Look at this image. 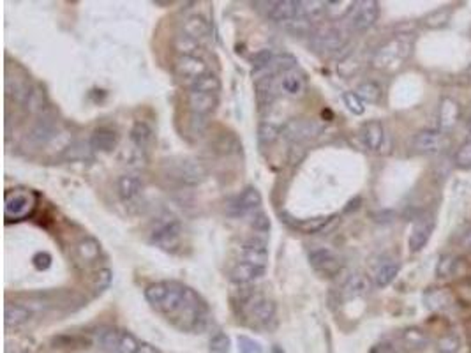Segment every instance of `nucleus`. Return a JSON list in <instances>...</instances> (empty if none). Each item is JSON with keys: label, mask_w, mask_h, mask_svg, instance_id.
<instances>
[{"label": "nucleus", "mask_w": 471, "mask_h": 353, "mask_svg": "<svg viewBox=\"0 0 471 353\" xmlns=\"http://www.w3.org/2000/svg\"><path fill=\"white\" fill-rule=\"evenodd\" d=\"M454 163L461 170H471V140L464 142L454 154Z\"/></svg>", "instance_id": "ea45409f"}, {"label": "nucleus", "mask_w": 471, "mask_h": 353, "mask_svg": "<svg viewBox=\"0 0 471 353\" xmlns=\"http://www.w3.org/2000/svg\"><path fill=\"white\" fill-rule=\"evenodd\" d=\"M182 28H184V34L188 35V38L195 39V41L201 42L205 41L207 38H210V24H208V19L205 18L204 15H191L188 16V18L184 19V25H182Z\"/></svg>", "instance_id": "412c9836"}, {"label": "nucleus", "mask_w": 471, "mask_h": 353, "mask_svg": "<svg viewBox=\"0 0 471 353\" xmlns=\"http://www.w3.org/2000/svg\"><path fill=\"white\" fill-rule=\"evenodd\" d=\"M32 318V311L28 307L19 304H6L4 307V322L6 327H19L27 323Z\"/></svg>", "instance_id": "cd10ccee"}, {"label": "nucleus", "mask_w": 471, "mask_h": 353, "mask_svg": "<svg viewBox=\"0 0 471 353\" xmlns=\"http://www.w3.org/2000/svg\"><path fill=\"white\" fill-rule=\"evenodd\" d=\"M111 279H113V274H111L110 269H99V272L94 277V292L99 293V295L106 292L111 286Z\"/></svg>", "instance_id": "c03bdc74"}, {"label": "nucleus", "mask_w": 471, "mask_h": 353, "mask_svg": "<svg viewBox=\"0 0 471 353\" xmlns=\"http://www.w3.org/2000/svg\"><path fill=\"white\" fill-rule=\"evenodd\" d=\"M175 50L181 55H188V57H201V42L195 41V39L188 38L185 34L176 35L175 39Z\"/></svg>", "instance_id": "72a5a7b5"}, {"label": "nucleus", "mask_w": 471, "mask_h": 353, "mask_svg": "<svg viewBox=\"0 0 471 353\" xmlns=\"http://www.w3.org/2000/svg\"><path fill=\"white\" fill-rule=\"evenodd\" d=\"M399 269H401V265L397 263L395 260H385L376 267L374 270V284L378 288H385L392 281L397 277Z\"/></svg>", "instance_id": "a878e982"}, {"label": "nucleus", "mask_w": 471, "mask_h": 353, "mask_svg": "<svg viewBox=\"0 0 471 353\" xmlns=\"http://www.w3.org/2000/svg\"><path fill=\"white\" fill-rule=\"evenodd\" d=\"M251 227H253L254 231H258V233H263L267 235L268 231H270V228H272V223H270V219H268V215L265 214V212H256L253 217V221H251Z\"/></svg>", "instance_id": "de8ad7c7"}, {"label": "nucleus", "mask_w": 471, "mask_h": 353, "mask_svg": "<svg viewBox=\"0 0 471 353\" xmlns=\"http://www.w3.org/2000/svg\"><path fill=\"white\" fill-rule=\"evenodd\" d=\"M379 16V4L374 0H361L355 2L352 13L348 15L346 22H348L349 31L353 32H365L378 22Z\"/></svg>", "instance_id": "39448f33"}, {"label": "nucleus", "mask_w": 471, "mask_h": 353, "mask_svg": "<svg viewBox=\"0 0 471 353\" xmlns=\"http://www.w3.org/2000/svg\"><path fill=\"white\" fill-rule=\"evenodd\" d=\"M277 90L290 97H300L306 92V78L299 69H290L277 76Z\"/></svg>", "instance_id": "f3484780"}, {"label": "nucleus", "mask_w": 471, "mask_h": 353, "mask_svg": "<svg viewBox=\"0 0 471 353\" xmlns=\"http://www.w3.org/2000/svg\"><path fill=\"white\" fill-rule=\"evenodd\" d=\"M450 304V295H448L447 290H431L427 295H425V306L429 307H443Z\"/></svg>", "instance_id": "37998d69"}, {"label": "nucleus", "mask_w": 471, "mask_h": 353, "mask_svg": "<svg viewBox=\"0 0 471 353\" xmlns=\"http://www.w3.org/2000/svg\"><path fill=\"white\" fill-rule=\"evenodd\" d=\"M463 246L464 247H470V249H471V227L468 228L466 233L463 235Z\"/></svg>", "instance_id": "6e6d98bb"}, {"label": "nucleus", "mask_w": 471, "mask_h": 353, "mask_svg": "<svg viewBox=\"0 0 471 353\" xmlns=\"http://www.w3.org/2000/svg\"><path fill=\"white\" fill-rule=\"evenodd\" d=\"M371 290V281L364 274H353L342 286V295L345 299H356V297L367 295Z\"/></svg>", "instance_id": "393cba45"}, {"label": "nucleus", "mask_w": 471, "mask_h": 353, "mask_svg": "<svg viewBox=\"0 0 471 353\" xmlns=\"http://www.w3.org/2000/svg\"><path fill=\"white\" fill-rule=\"evenodd\" d=\"M274 57H276V54H274L270 48H265V50H260L258 54H254L253 58H251V62H253L254 69H261V67L270 64V62L274 60Z\"/></svg>", "instance_id": "09e8293b"}, {"label": "nucleus", "mask_w": 471, "mask_h": 353, "mask_svg": "<svg viewBox=\"0 0 471 353\" xmlns=\"http://www.w3.org/2000/svg\"><path fill=\"white\" fill-rule=\"evenodd\" d=\"M76 254L85 263H94L101 254V246L96 238H83L76 246Z\"/></svg>", "instance_id": "7c9ffc66"}, {"label": "nucleus", "mask_w": 471, "mask_h": 353, "mask_svg": "<svg viewBox=\"0 0 471 353\" xmlns=\"http://www.w3.org/2000/svg\"><path fill=\"white\" fill-rule=\"evenodd\" d=\"M140 345L142 343L138 339L134 338L131 332L127 330H122V334H120V341H119V348H117V353H138Z\"/></svg>", "instance_id": "79ce46f5"}, {"label": "nucleus", "mask_w": 471, "mask_h": 353, "mask_svg": "<svg viewBox=\"0 0 471 353\" xmlns=\"http://www.w3.org/2000/svg\"><path fill=\"white\" fill-rule=\"evenodd\" d=\"M353 6H355V2H327L325 13L327 15H330V18H333V19L348 18Z\"/></svg>", "instance_id": "58836bf2"}, {"label": "nucleus", "mask_w": 471, "mask_h": 353, "mask_svg": "<svg viewBox=\"0 0 471 353\" xmlns=\"http://www.w3.org/2000/svg\"><path fill=\"white\" fill-rule=\"evenodd\" d=\"M231 281L237 284H249L258 281L260 277L265 276V267H258V265L244 263V261H238L230 272Z\"/></svg>", "instance_id": "5701e85b"}, {"label": "nucleus", "mask_w": 471, "mask_h": 353, "mask_svg": "<svg viewBox=\"0 0 471 353\" xmlns=\"http://www.w3.org/2000/svg\"><path fill=\"white\" fill-rule=\"evenodd\" d=\"M138 353H161V352H159V350H157L156 346L149 345V343H142V345H140Z\"/></svg>", "instance_id": "5fc2aeb1"}, {"label": "nucleus", "mask_w": 471, "mask_h": 353, "mask_svg": "<svg viewBox=\"0 0 471 353\" xmlns=\"http://www.w3.org/2000/svg\"><path fill=\"white\" fill-rule=\"evenodd\" d=\"M309 263L323 277H333L336 274H339V270L342 267L341 260L329 247H316V249L311 251Z\"/></svg>", "instance_id": "f8f14e48"}, {"label": "nucleus", "mask_w": 471, "mask_h": 353, "mask_svg": "<svg viewBox=\"0 0 471 353\" xmlns=\"http://www.w3.org/2000/svg\"><path fill=\"white\" fill-rule=\"evenodd\" d=\"M221 90V80L217 78V74L207 73L205 76L199 78L191 88H189V92H204V94H219Z\"/></svg>", "instance_id": "473e14b6"}, {"label": "nucleus", "mask_w": 471, "mask_h": 353, "mask_svg": "<svg viewBox=\"0 0 471 353\" xmlns=\"http://www.w3.org/2000/svg\"><path fill=\"white\" fill-rule=\"evenodd\" d=\"M281 127L277 124H274L272 120H265V122L260 124L258 127V140H260L261 147H268L272 145L276 142L277 136L281 135Z\"/></svg>", "instance_id": "f704fd0d"}, {"label": "nucleus", "mask_w": 471, "mask_h": 353, "mask_svg": "<svg viewBox=\"0 0 471 353\" xmlns=\"http://www.w3.org/2000/svg\"><path fill=\"white\" fill-rule=\"evenodd\" d=\"M119 145V135H117L115 129L111 127H99L92 133V138H90V147L94 150H99V152H111L115 150Z\"/></svg>", "instance_id": "4be33fe9"}, {"label": "nucleus", "mask_w": 471, "mask_h": 353, "mask_svg": "<svg viewBox=\"0 0 471 353\" xmlns=\"http://www.w3.org/2000/svg\"><path fill=\"white\" fill-rule=\"evenodd\" d=\"M470 76H471V67H470Z\"/></svg>", "instance_id": "13d9d810"}, {"label": "nucleus", "mask_w": 471, "mask_h": 353, "mask_svg": "<svg viewBox=\"0 0 471 353\" xmlns=\"http://www.w3.org/2000/svg\"><path fill=\"white\" fill-rule=\"evenodd\" d=\"M265 6L267 16L281 25H286L293 22L299 16L304 15L302 2H293V0H283V2H261Z\"/></svg>", "instance_id": "9b49d317"}, {"label": "nucleus", "mask_w": 471, "mask_h": 353, "mask_svg": "<svg viewBox=\"0 0 471 353\" xmlns=\"http://www.w3.org/2000/svg\"><path fill=\"white\" fill-rule=\"evenodd\" d=\"M333 217H313V219H300V221H290V219H284L288 224L295 228V230L302 231L306 235H313V233H320L327 224L332 221Z\"/></svg>", "instance_id": "c85d7f7f"}, {"label": "nucleus", "mask_w": 471, "mask_h": 353, "mask_svg": "<svg viewBox=\"0 0 471 353\" xmlns=\"http://www.w3.org/2000/svg\"><path fill=\"white\" fill-rule=\"evenodd\" d=\"M355 94L364 103H378L379 97H381V87L376 81H364L356 87Z\"/></svg>", "instance_id": "e433bc0d"}, {"label": "nucleus", "mask_w": 471, "mask_h": 353, "mask_svg": "<svg viewBox=\"0 0 471 353\" xmlns=\"http://www.w3.org/2000/svg\"><path fill=\"white\" fill-rule=\"evenodd\" d=\"M316 131H318L316 126L309 120H290L283 127L281 135L293 143H302L304 140H309L311 136L316 135Z\"/></svg>", "instance_id": "aec40b11"}, {"label": "nucleus", "mask_w": 471, "mask_h": 353, "mask_svg": "<svg viewBox=\"0 0 471 353\" xmlns=\"http://www.w3.org/2000/svg\"><path fill=\"white\" fill-rule=\"evenodd\" d=\"M117 189H119V196L122 198V202L129 204L142 195L143 182L136 175H122L117 182Z\"/></svg>", "instance_id": "b1692460"}, {"label": "nucleus", "mask_w": 471, "mask_h": 353, "mask_svg": "<svg viewBox=\"0 0 471 353\" xmlns=\"http://www.w3.org/2000/svg\"><path fill=\"white\" fill-rule=\"evenodd\" d=\"M461 348V339L456 332H448L438 339V352L440 353H457Z\"/></svg>", "instance_id": "4c0bfd02"}, {"label": "nucleus", "mask_w": 471, "mask_h": 353, "mask_svg": "<svg viewBox=\"0 0 471 353\" xmlns=\"http://www.w3.org/2000/svg\"><path fill=\"white\" fill-rule=\"evenodd\" d=\"M413 50V39L408 34H399L388 39L376 50L372 57V67L379 71H394L410 58Z\"/></svg>", "instance_id": "f257e3e1"}, {"label": "nucleus", "mask_w": 471, "mask_h": 353, "mask_svg": "<svg viewBox=\"0 0 471 353\" xmlns=\"http://www.w3.org/2000/svg\"><path fill=\"white\" fill-rule=\"evenodd\" d=\"M434 231V217L433 215H422L413 223L411 228L410 238H408V246H410L411 253H418V251L424 249L429 242L431 235Z\"/></svg>", "instance_id": "ddd939ff"}, {"label": "nucleus", "mask_w": 471, "mask_h": 353, "mask_svg": "<svg viewBox=\"0 0 471 353\" xmlns=\"http://www.w3.org/2000/svg\"><path fill=\"white\" fill-rule=\"evenodd\" d=\"M348 41V35L339 27H325L322 31H316L311 38V44L320 54H333L339 51Z\"/></svg>", "instance_id": "9d476101"}, {"label": "nucleus", "mask_w": 471, "mask_h": 353, "mask_svg": "<svg viewBox=\"0 0 471 353\" xmlns=\"http://www.w3.org/2000/svg\"><path fill=\"white\" fill-rule=\"evenodd\" d=\"M240 260L244 263L258 265V267H265L268 261V246L267 242L261 238H249L245 240L240 246Z\"/></svg>", "instance_id": "2eb2a0df"}, {"label": "nucleus", "mask_w": 471, "mask_h": 353, "mask_svg": "<svg viewBox=\"0 0 471 353\" xmlns=\"http://www.w3.org/2000/svg\"><path fill=\"white\" fill-rule=\"evenodd\" d=\"M168 175L181 184L185 186H198L205 181L207 172H205L201 163L191 161V159H181V161H172L168 165Z\"/></svg>", "instance_id": "6e6552de"}, {"label": "nucleus", "mask_w": 471, "mask_h": 353, "mask_svg": "<svg viewBox=\"0 0 471 353\" xmlns=\"http://www.w3.org/2000/svg\"><path fill=\"white\" fill-rule=\"evenodd\" d=\"M120 334L122 330H117L113 327H103L96 332V345L108 353H117L119 348Z\"/></svg>", "instance_id": "bb28decb"}, {"label": "nucleus", "mask_w": 471, "mask_h": 353, "mask_svg": "<svg viewBox=\"0 0 471 353\" xmlns=\"http://www.w3.org/2000/svg\"><path fill=\"white\" fill-rule=\"evenodd\" d=\"M450 18H452V9H450V8H438V9H434V11H431L429 15L425 16L424 25L427 28H433V31H436V28L447 27L448 22H450Z\"/></svg>", "instance_id": "2f4dec72"}, {"label": "nucleus", "mask_w": 471, "mask_h": 353, "mask_svg": "<svg viewBox=\"0 0 471 353\" xmlns=\"http://www.w3.org/2000/svg\"><path fill=\"white\" fill-rule=\"evenodd\" d=\"M207 117H201V115H195V113H191V127L192 131H198V133H201V131L207 127Z\"/></svg>", "instance_id": "603ef678"}, {"label": "nucleus", "mask_w": 471, "mask_h": 353, "mask_svg": "<svg viewBox=\"0 0 471 353\" xmlns=\"http://www.w3.org/2000/svg\"><path fill=\"white\" fill-rule=\"evenodd\" d=\"M231 341L224 332H217L210 338L208 343V353H230Z\"/></svg>", "instance_id": "a19ab883"}, {"label": "nucleus", "mask_w": 471, "mask_h": 353, "mask_svg": "<svg viewBox=\"0 0 471 353\" xmlns=\"http://www.w3.org/2000/svg\"><path fill=\"white\" fill-rule=\"evenodd\" d=\"M261 205V195L256 188L249 186L245 188L244 191L238 196H235L233 202L230 204V212L233 215H244L249 214V212L256 211Z\"/></svg>", "instance_id": "dca6fc26"}, {"label": "nucleus", "mask_w": 471, "mask_h": 353, "mask_svg": "<svg viewBox=\"0 0 471 353\" xmlns=\"http://www.w3.org/2000/svg\"><path fill=\"white\" fill-rule=\"evenodd\" d=\"M219 104L217 94H204V92H189L188 94V106L191 113L201 117H208L215 112Z\"/></svg>", "instance_id": "6ab92c4d"}, {"label": "nucleus", "mask_w": 471, "mask_h": 353, "mask_svg": "<svg viewBox=\"0 0 471 353\" xmlns=\"http://www.w3.org/2000/svg\"><path fill=\"white\" fill-rule=\"evenodd\" d=\"M32 263L38 270H48L51 267V254L47 251H41V253H35L32 258Z\"/></svg>", "instance_id": "3c124183"}, {"label": "nucleus", "mask_w": 471, "mask_h": 353, "mask_svg": "<svg viewBox=\"0 0 471 353\" xmlns=\"http://www.w3.org/2000/svg\"><path fill=\"white\" fill-rule=\"evenodd\" d=\"M466 129H468V135H470V138H471V113L466 120Z\"/></svg>", "instance_id": "4d7b16f0"}, {"label": "nucleus", "mask_w": 471, "mask_h": 353, "mask_svg": "<svg viewBox=\"0 0 471 353\" xmlns=\"http://www.w3.org/2000/svg\"><path fill=\"white\" fill-rule=\"evenodd\" d=\"M401 341L404 348L410 350V352H420L427 345V336L418 327H410L401 334Z\"/></svg>", "instance_id": "c756f323"}, {"label": "nucleus", "mask_w": 471, "mask_h": 353, "mask_svg": "<svg viewBox=\"0 0 471 353\" xmlns=\"http://www.w3.org/2000/svg\"><path fill=\"white\" fill-rule=\"evenodd\" d=\"M154 142V131L147 122H136L129 133V147H127L124 158L129 165L140 166L145 165L149 159V150Z\"/></svg>", "instance_id": "7ed1b4c3"}, {"label": "nucleus", "mask_w": 471, "mask_h": 353, "mask_svg": "<svg viewBox=\"0 0 471 353\" xmlns=\"http://www.w3.org/2000/svg\"><path fill=\"white\" fill-rule=\"evenodd\" d=\"M182 238V224L181 221L173 215L165 214L157 219L150 231V242L159 249L166 253H173L179 249Z\"/></svg>", "instance_id": "f03ea898"}, {"label": "nucleus", "mask_w": 471, "mask_h": 353, "mask_svg": "<svg viewBox=\"0 0 471 353\" xmlns=\"http://www.w3.org/2000/svg\"><path fill=\"white\" fill-rule=\"evenodd\" d=\"M210 73L207 62L201 57H188V55H181L175 60V74L184 83L185 87L191 88L196 81L201 76Z\"/></svg>", "instance_id": "1a4fd4ad"}, {"label": "nucleus", "mask_w": 471, "mask_h": 353, "mask_svg": "<svg viewBox=\"0 0 471 353\" xmlns=\"http://www.w3.org/2000/svg\"><path fill=\"white\" fill-rule=\"evenodd\" d=\"M242 316L251 327H267L276 318V304L267 297L251 295L240 306Z\"/></svg>", "instance_id": "20e7f679"}, {"label": "nucleus", "mask_w": 471, "mask_h": 353, "mask_svg": "<svg viewBox=\"0 0 471 353\" xmlns=\"http://www.w3.org/2000/svg\"><path fill=\"white\" fill-rule=\"evenodd\" d=\"M461 117H463V108H461L459 101H456L454 97H443L440 101V106H438V129L447 133L454 126H457Z\"/></svg>", "instance_id": "4468645a"}, {"label": "nucleus", "mask_w": 471, "mask_h": 353, "mask_svg": "<svg viewBox=\"0 0 471 353\" xmlns=\"http://www.w3.org/2000/svg\"><path fill=\"white\" fill-rule=\"evenodd\" d=\"M371 353H397V350L390 345V343H379L372 348Z\"/></svg>", "instance_id": "864d4df0"}, {"label": "nucleus", "mask_w": 471, "mask_h": 353, "mask_svg": "<svg viewBox=\"0 0 471 353\" xmlns=\"http://www.w3.org/2000/svg\"><path fill=\"white\" fill-rule=\"evenodd\" d=\"M35 196L31 191H13L6 195L4 215L8 221H19L34 212Z\"/></svg>", "instance_id": "0eeeda50"}, {"label": "nucleus", "mask_w": 471, "mask_h": 353, "mask_svg": "<svg viewBox=\"0 0 471 353\" xmlns=\"http://www.w3.org/2000/svg\"><path fill=\"white\" fill-rule=\"evenodd\" d=\"M450 147V136L441 129H422L413 138L415 152L436 156Z\"/></svg>", "instance_id": "423d86ee"}, {"label": "nucleus", "mask_w": 471, "mask_h": 353, "mask_svg": "<svg viewBox=\"0 0 471 353\" xmlns=\"http://www.w3.org/2000/svg\"><path fill=\"white\" fill-rule=\"evenodd\" d=\"M342 101H345L346 108H348L353 115H362V113L365 112L364 101L356 96L355 92H345V94H342Z\"/></svg>", "instance_id": "a18cd8bd"}, {"label": "nucleus", "mask_w": 471, "mask_h": 353, "mask_svg": "<svg viewBox=\"0 0 471 353\" xmlns=\"http://www.w3.org/2000/svg\"><path fill=\"white\" fill-rule=\"evenodd\" d=\"M457 267V258L452 254H445L440 258V263H438V276L440 277H448L454 276Z\"/></svg>", "instance_id": "49530a36"}, {"label": "nucleus", "mask_w": 471, "mask_h": 353, "mask_svg": "<svg viewBox=\"0 0 471 353\" xmlns=\"http://www.w3.org/2000/svg\"><path fill=\"white\" fill-rule=\"evenodd\" d=\"M238 352L240 353H263L261 352V346L256 341H253L251 338H245L240 336L238 338Z\"/></svg>", "instance_id": "8fccbe9b"}, {"label": "nucleus", "mask_w": 471, "mask_h": 353, "mask_svg": "<svg viewBox=\"0 0 471 353\" xmlns=\"http://www.w3.org/2000/svg\"><path fill=\"white\" fill-rule=\"evenodd\" d=\"M361 140L371 152H378L385 142V127L379 120H369L361 127Z\"/></svg>", "instance_id": "a211bd4d"}, {"label": "nucleus", "mask_w": 471, "mask_h": 353, "mask_svg": "<svg viewBox=\"0 0 471 353\" xmlns=\"http://www.w3.org/2000/svg\"><path fill=\"white\" fill-rule=\"evenodd\" d=\"M53 136H55V129L51 124L39 122L38 126L31 131V136H28V138H31V142L34 143V145L42 147V145H47V143L50 142Z\"/></svg>", "instance_id": "c9c22d12"}]
</instances>
